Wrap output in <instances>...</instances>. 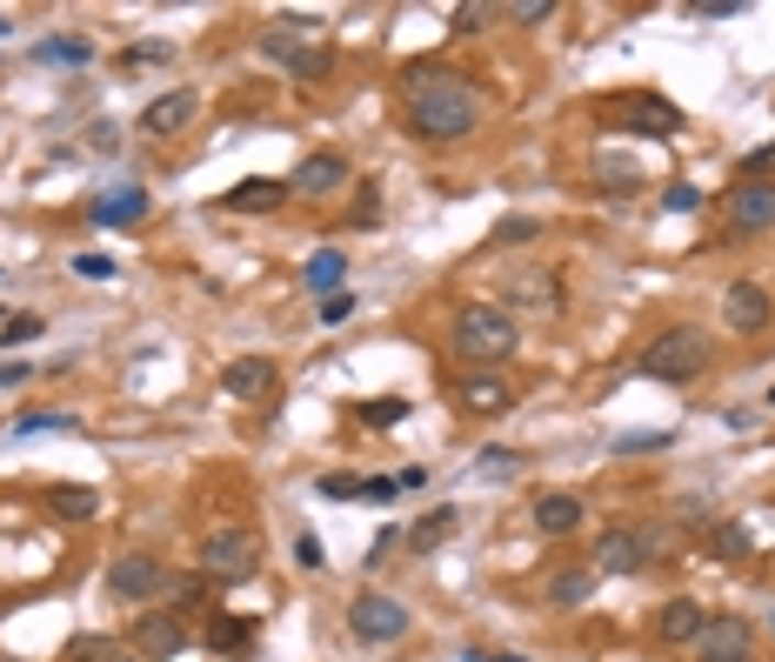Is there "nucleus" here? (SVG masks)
Wrapping results in <instances>:
<instances>
[{
    "label": "nucleus",
    "mask_w": 775,
    "mask_h": 662,
    "mask_svg": "<svg viewBox=\"0 0 775 662\" xmlns=\"http://www.w3.org/2000/svg\"><path fill=\"white\" fill-rule=\"evenodd\" d=\"M401 114L414 141H468L481 128V95L455 67H408L401 74Z\"/></svg>",
    "instance_id": "nucleus-1"
},
{
    "label": "nucleus",
    "mask_w": 775,
    "mask_h": 662,
    "mask_svg": "<svg viewBox=\"0 0 775 662\" xmlns=\"http://www.w3.org/2000/svg\"><path fill=\"white\" fill-rule=\"evenodd\" d=\"M709 328H696V321H675V328H662V335L635 355V368L649 375V382H668V388H682V382H696L702 368H709Z\"/></svg>",
    "instance_id": "nucleus-2"
},
{
    "label": "nucleus",
    "mask_w": 775,
    "mask_h": 662,
    "mask_svg": "<svg viewBox=\"0 0 775 662\" xmlns=\"http://www.w3.org/2000/svg\"><path fill=\"white\" fill-rule=\"evenodd\" d=\"M514 349H522V335H514V315H508V308L468 301V308L455 315V355H462V362L495 368V362H508Z\"/></svg>",
    "instance_id": "nucleus-3"
},
{
    "label": "nucleus",
    "mask_w": 775,
    "mask_h": 662,
    "mask_svg": "<svg viewBox=\"0 0 775 662\" xmlns=\"http://www.w3.org/2000/svg\"><path fill=\"white\" fill-rule=\"evenodd\" d=\"M201 575L208 583H247L254 569H262V536H254L247 522H228V529H208L201 536Z\"/></svg>",
    "instance_id": "nucleus-4"
},
{
    "label": "nucleus",
    "mask_w": 775,
    "mask_h": 662,
    "mask_svg": "<svg viewBox=\"0 0 775 662\" xmlns=\"http://www.w3.org/2000/svg\"><path fill=\"white\" fill-rule=\"evenodd\" d=\"M595 114L609 121V128H629V134H682V108H675V101H662V95H649V88L601 101Z\"/></svg>",
    "instance_id": "nucleus-5"
},
{
    "label": "nucleus",
    "mask_w": 775,
    "mask_h": 662,
    "mask_svg": "<svg viewBox=\"0 0 775 662\" xmlns=\"http://www.w3.org/2000/svg\"><path fill=\"white\" fill-rule=\"evenodd\" d=\"M348 636L355 642H401L408 636V609L395 596H381V589H362L348 603Z\"/></svg>",
    "instance_id": "nucleus-6"
},
{
    "label": "nucleus",
    "mask_w": 775,
    "mask_h": 662,
    "mask_svg": "<svg viewBox=\"0 0 775 662\" xmlns=\"http://www.w3.org/2000/svg\"><path fill=\"white\" fill-rule=\"evenodd\" d=\"M167 583H175V575H167L160 555H121V562L108 569V596H114V603H160Z\"/></svg>",
    "instance_id": "nucleus-7"
},
{
    "label": "nucleus",
    "mask_w": 775,
    "mask_h": 662,
    "mask_svg": "<svg viewBox=\"0 0 775 662\" xmlns=\"http://www.w3.org/2000/svg\"><path fill=\"white\" fill-rule=\"evenodd\" d=\"M642 562H655V536L649 529H601L595 555H588L595 575H635Z\"/></svg>",
    "instance_id": "nucleus-8"
},
{
    "label": "nucleus",
    "mask_w": 775,
    "mask_h": 662,
    "mask_svg": "<svg viewBox=\"0 0 775 662\" xmlns=\"http://www.w3.org/2000/svg\"><path fill=\"white\" fill-rule=\"evenodd\" d=\"M188 642H195V636H188V622H181L175 609H147V616H134V655H141V662H175Z\"/></svg>",
    "instance_id": "nucleus-9"
},
{
    "label": "nucleus",
    "mask_w": 775,
    "mask_h": 662,
    "mask_svg": "<svg viewBox=\"0 0 775 662\" xmlns=\"http://www.w3.org/2000/svg\"><path fill=\"white\" fill-rule=\"evenodd\" d=\"M275 388H281V362L275 355H234L221 368V395L228 401H268Z\"/></svg>",
    "instance_id": "nucleus-10"
},
{
    "label": "nucleus",
    "mask_w": 775,
    "mask_h": 662,
    "mask_svg": "<svg viewBox=\"0 0 775 662\" xmlns=\"http://www.w3.org/2000/svg\"><path fill=\"white\" fill-rule=\"evenodd\" d=\"M702 662H755V622L749 616H709V629H702Z\"/></svg>",
    "instance_id": "nucleus-11"
},
{
    "label": "nucleus",
    "mask_w": 775,
    "mask_h": 662,
    "mask_svg": "<svg viewBox=\"0 0 775 662\" xmlns=\"http://www.w3.org/2000/svg\"><path fill=\"white\" fill-rule=\"evenodd\" d=\"M762 228H775V188H768V181L729 188V234L749 241V234H762Z\"/></svg>",
    "instance_id": "nucleus-12"
},
{
    "label": "nucleus",
    "mask_w": 775,
    "mask_h": 662,
    "mask_svg": "<svg viewBox=\"0 0 775 662\" xmlns=\"http://www.w3.org/2000/svg\"><path fill=\"white\" fill-rule=\"evenodd\" d=\"M341 188H348V161H341L334 147L308 154L301 168L288 175V195H308V201H328V195H341Z\"/></svg>",
    "instance_id": "nucleus-13"
},
{
    "label": "nucleus",
    "mask_w": 775,
    "mask_h": 662,
    "mask_svg": "<svg viewBox=\"0 0 775 662\" xmlns=\"http://www.w3.org/2000/svg\"><path fill=\"white\" fill-rule=\"evenodd\" d=\"M722 321L735 328V335H762V328L775 321L768 288H762V282H729V295H722Z\"/></svg>",
    "instance_id": "nucleus-14"
},
{
    "label": "nucleus",
    "mask_w": 775,
    "mask_h": 662,
    "mask_svg": "<svg viewBox=\"0 0 775 662\" xmlns=\"http://www.w3.org/2000/svg\"><path fill=\"white\" fill-rule=\"evenodd\" d=\"M195 108H201V95H195V88H167V95H154V101L141 108V134H147V141L181 134V128L195 121Z\"/></svg>",
    "instance_id": "nucleus-15"
},
{
    "label": "nucleus",
    "mask_w": 775,
    "mask_h": 662,
    "mask_svg": "<svg viewBox=\"0 0 775 662\" xmlns=\"http://www.w3.org/2000/svg\"><path fill=\"white\" fill-rule=\"evenodd\" d=\"M288 201V181H268V175H254V181H241V188H228L214 208H228V214H275Z\"/></svg>",
    "instance_id": "nucleus-16"
},
{
    "label": "nucleus",
    "mask_w": 775,
    "mask_h": 662,
    "mask_svg": "<svg viewBox=\"0 0 775 662\" xmlns=\"http://www.w3.org/2000/svg\"><path fill=\"white\" fill-rule=\"evenodd\" d=\"M702 629H709V609L688 603V596H675V603L655 609V636L662 642H702Z\"/></svg>",
    "instance_id": "nucleus-17"
},
{
    "label": "nucleus",
    "mask_w": 775,
    "mask_h": 662,
    "mask_svg": "<svg viewBox=\"0 0 775 662\" xmlns=\"http://www.w3.org/2000/svg\"><path fill=\"white\" fill-rule=\"evenodd\" d=\"M462 408H468V416H501V408H514V388H508L495 368L462 375Z\"/></svg>",
    "instance_id": "nucleus-18"
},
{
    "label": "nucleus",
    "mask_w": 775,
    "mask_h": 662,
    "mask_svg": "<svg viewBox=\"0 0 775 662\" xmlns=\"http://www.w3.org/2000/svg\"><path fill=\"white\" fill-rule=\"evenodd\" d=\"M535 529L542 536H575L582 529V495H562V488L535 495Z\"/></svg>",
    "instance_id": "nucleus-19"
},
{
    "label": "nucleus",
    "mask_w": 775,
    "mask_h": 662,
    "mask_svg": "<svg viewBox=\"0 0 775 662\" xmlns=\"http://www.w3.org/2000/svg\"><path fill=\"white\" fill-rule=\"evenodd\" d=\"M41 509H47L54 522H95V516H101V495H95V488H47Z\"/></svg>",
    "instance_id": "nucleus-20"
},
{
    "label": "nucleus",
    "mask_w": 775,
    "mask_h": 662,
    "mask_svg": "<svg viewBox=\"0 0 775 662\" xmlns=\"http://www.w3.org/2000/svg\"><path fill=\"white\" fill-rule=\"evenodd\" d=\"M314 21H301V14H288V21H275L268 34H262V60H281V67H295L301 60V34H308Z\"/></svg>",
    "instance_id": "nucleus-21"
},
{
    "label": "nucleus",
    "mask_w": 775,
    "mask_h": 662,
    "mask_svg": "<svg viewBox=\"0 0 775 662\" xmlns=\"http://www.w3.org/2000/svg\"><path fill=\"white\" fill-rule=\"evenodd\" d=\"M455 522H462L455 509H428V516H421V522L408 529V549H414V555H435V549H442V542L455 536Z\"/></svg>",
    "instance_id": "nucleus-22"
},
{
    "label": "nucleus",
    "mask_w": 775,
    "mask_h": 662,
    "mask_svg": "<svg viewBox=\"0 0 775 662\" xmlns=\"http://www.w3.org/2000/svg\"><path fill=\"white\" fill-rule=\"evenodd\" d=\"M141 214H147V188H121V195H101V201H95V221H101V228L141 221Z\"/></svg>",
    "instance_id": "nucleus-23"
},
{
    "label": "nucleus",
    "mask_w": 775,
    "mask_h": 662,
    "mask_svg": "<svg viewBox=\"0 0 775 662\" xmlns=\"http://www.w3.org/2000/svg\"><path fill=\"white\" fill-rule=\"evenodd\" d=\"M247 642H254V629H247L241 616H214V622H208V649H214V655H241Z\"/></svg>",
    "instance_id": "nucleus-24"
},
{
    "label": "nucleus",
    "mask_w": 775,
    "mask_h": 662,
    "mask_svg": "<svg viewBox=\"0 0 775 662\" xmlns=\"http://www.w3.org/2000/svg\"><path fill=\"white\" fill-rule=\"evenodd\" d=\"M588 589H595V569H562L555 583H549V603L575 609V603H588Z\"/></svg>",
    "instance_id": "nucleus-25"
},
{
    "label": "nucleus",
    "mask_w": 775,
    "mask_h": 662,
    "mask_svg": "<svg viewBox=\"0 0 775 662\" xmlns=\"http://www.w3.org/2000/svg\"><path fill=\"white\" fill-rule=\"evenodd\" d=\"M341 275H348V255H341V247H321V255L308 262V288H321V295H328Z\"/></svg>",
    "instance_id": "nucleus-26"
},
{
    "label": "nucleus",
    "mask_w": 775,
    "mask_h": 662,
    "mask_svg": "<svg viewBox=\"0 0 775 662\" xmlns=\"http://www.w3.org/2000/svg\"><path fill=\"white\" fill-rule=\"evenodd\" d=\"M535 234H542V221H535V214H508V221H495V234H488V241H495V247H522V241H535Z\"/></svg>",
    "instance_id": "nucleus-27"
},
{
    "label": "nucleus",
    "mask_w": 775,
    "mask_h": 662,
    "mask_svg": "<svg viewBox=\"0 0 775 662\" xmlns=\"http://www.w3.org/2000/svg\"><path fill=\"white\" fill-rule=\"evenodd\" d=\"M362 422H368V429H395V422H408V401H401V395H381V401H362Z\"/></svg>",
    "instance_id": "nucleus-28"
},
{
    "label": "nucleus",
    "mask_w": 775,
    "mask_h": 662,
    "mask_svg": "<svg viewBox=\"0 0 775 662\" xmlns=\"http://www.w3.org/2000/svg\"><path fill=\"white\" fill-rule=\"evenodd\" d=\"M41 60H67V67H88L95 60V41H41Z\"/></svg>",
    "instance_id": "nucleus-29"
},
{
    "label": "nucleus",
    "mask_w": 775,
    "mask_h": 662,
    "mask_svg": "<svg viewBox=\"0 0 775 662\" xmlns=\"http://www.w3.org/2000/svg\"><path fill=\"white\" fill-rule=\"evenodd\" d=\"M201 596H208V575H175V583H167V603H175V616H181V609H201Z\"/></svg>",
    "instance_id": "nucleus-30"
},
{
    "label": "nucleus",
    "mask_w": 775,
    "mask_h": 662,
    "mask_svg": "<svg viewBox=\"0 0 775 662\" xmlns=\"http://www.w3.org/2000/svg\"><path fill=\"white\" fill-rule=\"evenodd\" d=\"M21 342H41V315H8L0 321V349H21Z\"/></svg>",
    "instance_id": "nucleus-31"
},
{
    "label": "nucleus",
    "mask_w": 775,
    "mask_h": 662,
    "mask_svg": "<svg viewBox=\"0 0 775 662\" xmlns=\"http://www.w3.org/2000/svg\"><path fill=\"white\" fill-rule=\"evenodd\" d=\"M108 655H114L108 636H74V642L60 649V662H108Z\"/></svg>",
    "instance_id": "nucleus-32"
},
{
    "label": "nucleus",
    "mask_w": 775,
    "mask_h": 662,
    "mask_svg": "<svg viewBox=\"0 0 775 662\" xmlns=\"http://www.w3.org/2000/svg\"><path fill=\"white\" fill-rule=\"evenodd\" d=\"M314 488L328 495V503H355V495H362V475H334V468H328V475H321Z\"/></svg>",
    "instance_id": "nucleus-33"
},
{
    "label": "nucleus",
    "mask_w": 775,
    "mask_h": 662,
    "mask_svg": "<svg viewBox=\"0 0 775 662\" xmlns=\"http://www.w3.org/2000/svg\"><path fill=\"white\" fill-rule=\"evenodd\" d=\"M514 468H522V455H514V449H481V462H475V475H514Z\"/></svg>",
    "instance_id": "nucleus-34"
},
{
    "label": "nucleus",
    "mask_w": 775,
    "mask_h": 662,
    "mask_svg": "<svg viewBox=\"0 0 775 662\" xmlns=\"http://www.w3.org/2000/svg\"><path fill=\"white\" fill-rule=\"evenodd\" d=\"M334 67V54L328 47H301V60H295V80H321Z\"/></svg>",
    "instance_id": "nucleus-35"
},
{
    "label": "nucleus",
    "mask_w": 775,
    "mask_h": 662,
    "mask_svg": "<svg viewBox=\"0 0 775 662\" xmlns=\"http://www.w3.org/2000/svg\"><path fill=\"white\" fill-rule=\"evenodd\" d=\"M716 555H729V562H749V536H742L735 522H722V529H716Z\"/></svg>",
    "instance_id": "nucleus-36"
},
{
    "label": "nucleus",
    "mask_w": 775,
    "mask_h": 662,
    "mask_svg": "<svg viewBox=\"0 0 775 662\" xmlns=\"http://www.w3.org/2000/svg\"><path fill=\"white\" fill-rule=\"evenodd\" d=\"M54 429H74V416H21L14 435H54Z\"/></svg>",
    "instance_id": "nucleus-37"
},
{
    "label": "nucleus",
    "mask_w": 775,
    "mask_h": 662,
    "mask_svg": "<svg viewBox=\"0 0 775 662\" xmlns=\"http://www.w3.org/2000/svg\"><path fill=\"white\" fill-rule=\"evenodd\" d=\"M314 315H321L328 328H334V321H348V315H355V295H341V288H334V295H321V308H314Z\"/></svg>",
    "instance_id": "nucleus-38"
},
{
    "label": "nucleus",
    "mask_w": 775,
    "mask_h": 662,
    "mask_svg": "<svg viewBox=\"0 0 775 662\" xmlns=\"http://www.w3.org/2000/svg\"><path fill=\"white\" fill-rule=\"evenodd\" d=\"M154 60H175V47H167V41H141V47H128V67H154Z\"/></svg>",
    "instance_id": "nucleus-39"
},
{
    "label": "nucleus",
    "mask_w": 775,
    "mask_h": 662,
    "mask_svg": "<svg viewBox=\"0 0 775 662\" xmlns=\"http://www.w3.org/2000/svg\"><path fill=\"white\" fill-rule=\"evenodd\" d=\"M395 549H401V529H395V522H388V529H381V536H375V542H368V569H381V562H388V555H395Z\"/></svg>",
    "instance_id": "nucleus-40"
},
{
    "label": "nucleus",
    "mask_w": 775,
    "mask_h": 662,
    "mask_svg": "<svg viewBox=\"0 0 775 662\" xmlns=\"http://www.w3.org/2000/svg\"><path fill=\"white\" fill-rule=\"evenodd\" d=\"M522 27H535V21H555V0H522V8H508Z\"/></svg>",
    "instance_id": "nucleus-41"
},
{
    "label": "nucleus",
    "mask_w": 775,
    "mask_h": 662,
    "mask_svg": "<svg viewBox=\"0 0 775 662\" xmlns=\"http://www.w3.org/2000/svg\"><path fill=\"white\" fill-rule=\"evenodd\" d=\"M395 495H401V482H388V475H368L362 482V503H395Z\"/></svg>",
    "instance_id": "nucleus-42"
},
{
    "label": "nucleus",
    "mask_w": 775,
    "mask_h": 662,
    "mask_svg": "<svg viewBox=\"0 0 775 662\" xmlns=\"http://www.w3.org/2000/svg\"><path fill=\"white\" fill-rule=\"evenodd\" d=\"M74 275H88V282H108V275H114V262H108V255H74Z\"/></svg>",
    "instance_id": "nucleus-43"
},
{
    "label": "nucleus",
    "mask_w": 775,
    "mask_h": 662,
    "mask_svg": "<svg viewBox=\"0 0 775 662\" xmlns=\"http://www.w3.org/2000/svg\"><path fill=\"white\" fill-rule=\"evenodd\" d=\"M696 14H702V21H735V14H742V0H702Z\"/></svg>",
    "instance_id": "nucleus-44"
},
{
    "label": "nucleus",
    "mask_w": 775,
    "mask_h": 662,
    "mask_svg": "<svg viewBox=\"0 0 775 662\" xmlns=\"http://www.w3.org/2000/svg\"><path fill=\"white\" fill-rule=\"evenodd\" d=\"M375 214H381V201H375V181H362V195H355V221H362V228H368V221H375Z\"/></svg>",
    "instance_id": "nucleus-45"
},
{
    "label": "nucleus",
    "mask_w": 775,
    "mask_h": 662,
    "mask_svg": "<svg viewBox=\"0 0 775 662\" xmlns=\"http://www.w3.org/2000/svg\"><path fill=\"white\" fill-rule=\"evenodd\" d=\"M295 562L301 569H321V536H295Z\"/></svg>",
    "instance_id": "nucleus-46"
},
{
    "label": "nucleus",
    "mask_w": 775,
    "mask_h": 662,
    "mask_svg": "<svg viewBox=\"0 0 775 662\" xmlns=\"http://www.w3.org/2000/svg\"><path fill=\"white\" fill-rule=\"evenodd\" d=\"M481 21H488V8H455V34H481Z\"/></svg>",
    "instance_id": "nucleus-47"
},
{
    "label": "nucleus",
    "mask_w": 775,
    "mask_h": 662,
    "mask_svg": "<svg viewBox=\"0 0 775 662\" xmlns=\"http://www.w3.org/2000/svg\"><path fill=\"white\" fill-rule=\"evenodd\" d=\"M696 201H702L696 188H668V201H662V208H668V214H688V208H696Z\"/></svg>",
    "instance_id": "nucleus-48"
},
{
    "label": "nucleus",
    "mask_w": 775,
    "mask_h": 662,
    "mask_svg": "<svg viewBox=\"0 0 775 662\" xmlns=\"http://www.w3.org/2000/svg\"><path fill=\"white\" fill-rule=\"evenodd\" d=\"M742 168H749V181H755V175H762V168H775V141H768V147H755V154H749V161H742Z\"/></svg>",
    "instance_id": "nucleus-49"
},
{
    "label": "nucleus",
    "mask_w": 775,
    "mask_h": 662,
    "mask_svg": "<svg viewBox=\"0 0 775 662\" xmlns=\"http://www.w3.org/2000/svg\"><path fill=\"white\" fill-rule=\"evenodd\" d=\"M468 662H529V655H508V649H468Z\"/></svg>",
    "instance_id": "nucleus-50"
},
{
    "label": "nucleus",
    "mask_w": 775,
    "mask_h": 662,
    "mask_svg": "<svg viewBox=\"0 0 775 662\" xmlns=\"http://www.w3.org/2000/svg\"><path fill=\"white\" fill-rule=\"evenodd\" d=\"M14 382H27V362H0V388H14Z\"/></svg>",
    "instance_id": "nucleus-51"
},
{
    "label": "nucleus",
    "mask_w": 775,
    "mask_h": 662,
    "mask_svg": "<svg viewBox=\"0 0 775 662\" xmlns=\"http://www.w3.org/2000/svg\"><path fill=\"white\" fill-rule=\"evenodd\" d=\"M108 662H141V655H134V649H128V655H121V649H114V655H108Z\"/></svg>",
    "instance_id": "nucleus-52"
},
{
    "label": "nucleus",
    "mask_w": 775,
    "mask_h": 662,
    "mask_svg": "<svg viewBox=\"0 0 775 662\" xmlns=\"http://www.w3.org/2000/svg\"><path fill=\"white\" fill-rule=\"evenodd\" d=\"M0 34H14V21H8V14H0Z\"/></svg>",
    "instance_id": "nucleus-53"
},
{
    "label": "nucleus",
    "mask_w": 775,
    "mask_h": 662,
    "mask_svg": "<svg viewBox=\"0 0 775 662\" xmlns=\"http://www.w3.org/2000/svg\"><path fill=\"white\" fill-rule=\"evenodd\" d=\"M768 408H775V388H768Z\"/></svg>",
    "instance_id": "nucleus-54"
},
{
    "label": "nucleus",
    "mask_w": 775,
    "mask_h": 662,
    "mask_svg": "<svg viewBox=\"0 0 775 662\" xmlns=\"http://www.w3.org/2000/svg\"><path fill=\"white\" fill-rule=\"evenodd\" d=\"M0 662H14V655H0Z\"/></svg>",
    "instance_id": "nucleus-55"
}]
</instances>
